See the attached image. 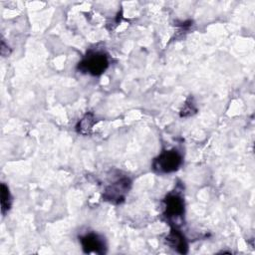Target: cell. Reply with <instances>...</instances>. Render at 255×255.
I'll return each mask as SVG.
<instances>
[{"label": "cell", "mask_w": 255, "mask_h": 255, "mask_svg": "<svg viewBox=\"0 0 255 255\" xmlns=\"http://www.w3.org/2000/svg\"><path fill=\"white\" fill-rule=\"evenodd\" d=\"M109 67L108 55L102 51L89 50L81 62H79L77 69L83 74L92 76L102 75Z\"/></svg>", "instance_id": "obj_1"}, {"label": "cell", "mask_w": 255, "mask_h": 255, "mask_svg": "<svg viewBox=\"0 0 255 255\" xmlns=\"http://www.w3.org/2000/svg\"><path fill=\"white\" fill-rule=\"evenodd\" d=\"M182 164V155L176 149L162 151L153 159L152 169L158 173H170L176 171Z\"/></svg>", "instance_id": "obj_2"}, {"label": "cell", "mask_w": 255, "mask_h": 255, "mask_svg": "<svg viewBox=\"0 0 255 255\" xmlns=\"http://www.w3.org/2000/svg\"><path fill=\"white\" fill-rule=\"evenodd\" d=\"M130 186L131 180L127 176H123L105 188L103 199L112 204H120L125 201Z\"/></svg>", "instance_id": "obj_3"}, {"label": "cell", "mask_w": 255, "mask_h": 255, "mask_svg": "<svg viewBox=\"0 0 255 255\" xmlns=\"http://www.w3.org/2000/svg\"><path fill=\"white\" fill-rule=\"evenodd\" d=\"M163 203H164L163 215L167 219L178 218L184 214V200L179 193L177 192L169 193L163 199Z\"/></svg>", "instance_id": "obj_4"}, {"label": "cell", "mask_w": 255, "mask_h": 255, "mask_svg": "<svg viewBox=\"0 0 255 255\" xmlns=\"http://www.w3.org/2000/svg\"><path fill=\"white\" fill-rule=\"evenodd\" d=\"M80 241L82 244V248L85 253H98L104 254L106 253V242L104 238L94 232L87 233L80 237Z\"/></svg>", "instance_id": "obj_5"}, {"label": "cell", "mask_w": 255, "mask_h": 255, "mask_svg": "<svg viewBox=\"0 0 255 255\" xmlns=\"http://www.w3.org/2000/svg\"><path fill=\"white\" fill-rule=\"evenodd\" d=\"M166 244L180 254H186L188 251V245L186 238L180 230L172 227L169 234L165 237Z\"/></svg>", "instance_id": "obj_6"}, {"label": "cell", "mask_w": 255, "mask_h": 255, "mask_svg": "<svg viewBox=\"0 0 255 255\" xmlns=\"http://www.w3.org/2000/svg\"><path fill=\"white\" fill-rule=\"evenodd\" d=\"M96 118L93 113H87L76 125V130L78 133L87 135L92 131L93 127L96 124Z\"/></svg>", "instance_id": "obj_7"}, {"label": "cell", "mask_w": 255, "mask_h": 255, "mask_svg": "<svg viewBox=\"0 0 255 255\" xmlns=\"http://www.w3.org/2000/svg\"><path fill=\"white\" fill-rule=\"evenodd\" d=\"M12 197L8 186L5 183H1V212L3 215L10 209Z\"/></svg>", "instance_id": "obj_8"}, {"label": "cell", "mask_w": 255, "mask_h": 255, "mask_svg": "<svg viewBox=\"0 0 255 255\" xmlns=\"http://www.w3.org/2000/svg\"><path fill=\"white\" fill-rule=\"evenodd\" d=\"M191 111H194L196 112V109L193 108V105L191 103H186L185 104V107L182 109L181 111V114H180V117H186V113H188L187 116H190L192 113Z\"/></svg>", "instance_id": "obj_9"}]
</instances>
